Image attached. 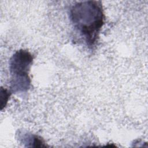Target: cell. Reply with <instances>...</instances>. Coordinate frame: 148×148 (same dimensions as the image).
I'll return each mask as SVG.
<instances>
[{"instance_id":"3","label":"cell","mask_w":148,"mask_h":148,"mask_svg":"<svg viewBox=\"0 0 148 148\" xmlns=\"http://www.w3.org/2000/svg\"><path fill=\"white\" fill-rule=\"evenodd\" d=\"M12 92L8 91L7 89L3 88V87L1 88V110H2L6 106L9 98L11 95Z\"/></svg>"},{"instance_id":"2","label":"cell","mask_w":148,"mask_h":148,"mask_svg":"<svg viewBox=\"0 0 148 148\" xmlns=\"http://www.w3.org/2000/svg\"><path fill=\"white\" fill-rule=\"evenodd\" d=\"M33 60V55L28 50L23 49L16 51L10 58L9 70L12 92L20 93L29 90L31 81L28 72Z\"/></svg>"},{"instance_id":"1","label":"cell","mask_w":148,"mask_h":148,"mask_svg":"<svg viewBox=\"0 0 148 148\" xmlns=\"http://www.w3.org/2000/svg\"><path fill=\"white\" fill-rule=\"evenodd\" d=\"M69 16L74 28L83 38L86 45L89 48H94L104 24L105 14L101 2H76L71 7Z\"/></svg>"}]
</instances>
